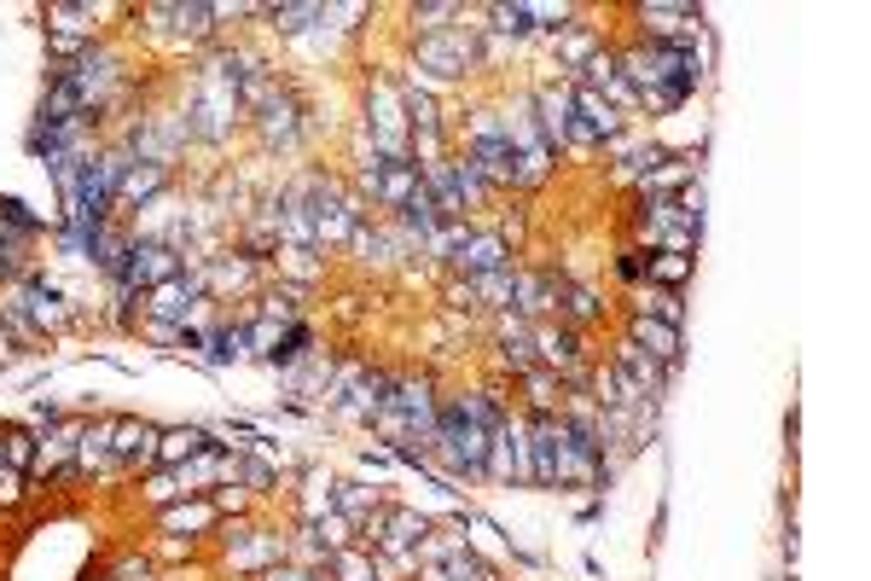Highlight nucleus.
I'll return each instance as SVG.
<instances>
[{"label": "nucleus", "instance_id": "obj_13", "mask_svg": "<svg viewBox=\"0 0 871 581\" xmlns=\"http://www.w3.org/2000/svg\"><path fill=\"white\" fill-rule=\"evenodd\" d=\"M563 53H570V59H587V53H593V36H570V41H563Z\"/></svg>", "mask_w": 871, "mask_h": 581}, {"label": "nucleus", "instance_id": "obj_9", "mask_svg": "<svg viewBox=\"0 0 871 581\" xmlns=\"http://www.w3.org/2000/svg\"><path fill=\"white\" fill-rule=\"evenodd\" d=\"M645 273L657 286H680L691 273V257H674V250H662V257H645Z\"/></svg>", "mask_w": 871, "mask_h": 581}, {"label": "nucleus", "instance_id": "obj_14", "mask_svg": "<svg viewBox=\"0 0 871 581\" xmlns=\"http://www.w3.org/2000/svg\"><path fill=\"white\" fill-rule=\"evenodd\" d=\"M593 309H599V302L587 297V291H570V314H581V320H587V314H593Z\"/></svg>", "mask_w": 871, "mask_h": 581}, {"label": "nucleus", "instance_id": "obj_6", "mask_svg": "<svg viewBox=\"0 0 871 581\" xmlns=\"http://www.w3.org/2000/svg\"><path fill=\"white\" fill-rule=\"evenodd\" d=\"M203 448H210L203 431H169V437H158V460L174 465V460H192V453H203Z\"/></svg>", "mask_w": 871, "mask_h": 581}, {"label": "nucleus", "instance_id": "obj_2", "mask_svg": "<svg viewBox=\"0 0 871 581\" xmlns=\"http://www.w3.org/2000/svg\"><path fill=\"white\" fill-rule=\"evenodd\" d=\"M633 349H645L651 361H674V355H680V332H674L669 320L639 314V320H633Z\"/></svg>", "mask_w": 871, "mask_h": 581}, {"label": "nucleus", "instance_id": "obj_3", "mask_svg": "<svg viewBox=\"0 0 871 581\" xmlns=\"http://www.w3.org/2000/svg\"><path fill=\"white\" fill-rule=\"evenodd\" d=\"M111 453L122 465H140V460H158V431L151 424H111Z\"/></svg>", "mask_w": 871, "mask_h": 581}, {"label": "nucleus", "instance_id": "obj_4", "mask_svg": "<svg viewBox=\"0 0 871 581\" xmlns=\"http://www.w3.org/2000/svg\"><path fill=\"white\" fill-rule=\"evenodd\" d=\"M419 64H424V70H436V76H459V70L471 64V41H465V36L424 41V47H419Z\"/></svg>", "mask_w": 871, "mask_h": 581}, {"label": "nucleus", "instance_id": "obj_8", "mask_svg": "<svg viewBox=\"0 0 871 581\" xmlns=\"http://www.w3.org/2000/svg\"><path fill=\"white\" fill-rule=\"evenodd\" d=\"M221 512L210 500H198V507H163V529H210Z\"/></svg>", "mask_w": 871, "mask_h": 581}, {"label": "nucleus", "instance_id": "obj_7", "mask_svg": "<svg viewBox=\"0 0 871 581\" xmlns=\"http://www.w3.org/2000/svg\"><path fill=\"white\" fill-rule=\"evenodd\" d=\"M128 280H163V273H174V262H169V250H158V244H146V250H128Z\"/></svg>", "mask_w": 871, "mask_h": 581}, {"label": "nucleus", "instance_id": "obj_12", "mask_svg": "<svg viewBox=\"0 0 871 581\" xmlns=\"http://www.w3.org/2000/svg\"><path fill=\"white\" fill-rule=\"evenodd\" d=\"M158 314H181L187 302H181V286H158V302H151Z\"/></svg>", "mask_w": 871, "mask_h": 581}, {"label": "nucleus", "instance_id": "obj_11", "mask_svg": "<svg viewBox=\"0 0 871 581\" xmlns=\"http://www.w3.org/2000/svg\"><path fill=\"white\" fill-rule=\"evenodd\" d=\"M338 570H343V581H378V575L367 570V559H361V552H343V559H338Z\"/></svg>", "mask_w": 871, "mask_h": 581}, {"label": "nucleus", "instance_id": "obj_5", "mask_svg": "<svg viewBox=\"0 0 871 581\" xmlns=\"http://www.w3.org/2000/svg\"><path fill=\"white\" fill-rule=\"evenodd\" d=\"M453 262L471 268V273H494V268H505V244L500 239H465L453 250Z\"/></svg>", "mask_w": 871, "mask_h": 581}, {"label": "nucleus", "instance_id": "obj_1", "mask_svg": "<svg viewBox=\"0 0 871 581\" xmlns=\"http://www.w3.org/2000/svg\"><path fill=\"white\" fill-rule=\"evenodd\" d=\"M534 106H541V140H547V146H570V106H575V88H558V93L547 88Z\"/></svg>", "mask_w": 871, "mask_h": 581}, {"label": "nucleus", "instance_id": "obj_16", "mask_svg": "<svg viewBox=\"0 0 871 581\" xmlns=\"http://www.w3.org/2000/svg\"><path fill=\"white\" fill-rule=\"evenodd\" d=\"M268 581H309V575H297V570H273Z\"/></svg>", "mask_w": 871, "mask_h": 581}, {"label": "nucleus", "instance_id": "obj_15", "mask_svg": "<svg viewBox=\"0 0 871 581\" xmlns=\"http://www.w3.org/2000/svg\"><path fill=\"white\" fill-rule=\"evenodd\" d=\"M639 273H645V257H639V250H628V257H622V280H639Z\"/></svg>", "mask_w": 871, "mask_h": 581}, {"label": "nucleus", "instance_id": "obj_10", "mask_svg": "<svg viewBox=\"0 0 871 581\" xmlns=\"http://www.w3.org/2000/svg\"><path fill=\"white\" fill-rule=\"evenodd\" d=\"M7 465H12V471L30 465V437H23V431H12V437H7Z\"/></svg>", "mask_w": 871, "mask_h": 581}]
</instances>
